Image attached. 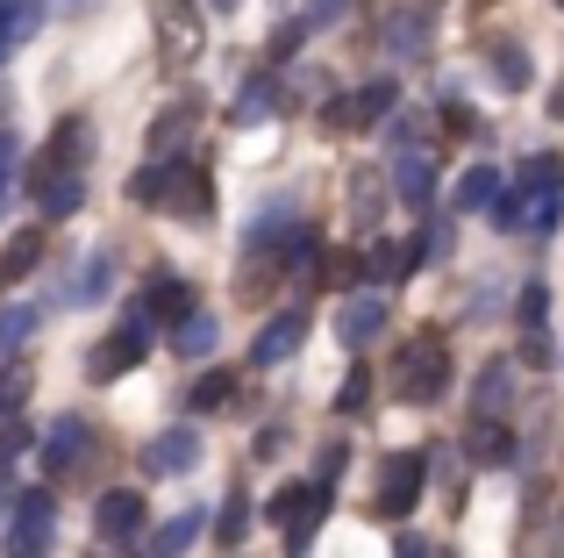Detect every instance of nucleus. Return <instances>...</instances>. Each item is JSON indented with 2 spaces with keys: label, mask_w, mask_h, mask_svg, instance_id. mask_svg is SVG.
<instances>
[{
  "label": "nucleus",
  "mask_w": 564,
  "mask_h": 558,
  "mask_svg": "<svg viewBox=\"0 0 564 558\" xmlns=\"http://www.w3.org/2000/svg\"><path fill=\"white\" fill-rule=\"evenodd\" d=\"M443 387H451V344H443V330L408 336L393 351V394L408 408H429V401H443Z\"/></svg>",
  "instance_id": "nucleus-1"
},
{
  "label": "nucleus",
  "mask_w": 564,
  "mask_h": 558,
  "mask_svg": "<svg viewBox=\"0 0 564 558\" xmlns=\"http://www.w3.org/2000/svg\"><path fill=\"white\" fill-rule=\"evenodd\" d=\"M508 194H514V208H522V229H551L564 215V165L557 158H522Z\"/></svg>",
  "instance_id": "nucleus-2"
},
{
  "label": "nucleus",
  "mask_w": 564,
  "mask_h": 558,
  "mask_svg": "<svg viewBox=\"0 0 564 558\" xmlns=\"http://www.w3.org/2000/svg\"><path fill=\"white\" fill-rule=\"evenodd\" d=\"M422 487H429V451H393V459L379 465V502H372V516L379 523H408L414 502H422Z\"/></svg>",
  "instance_id": "nucleus-3"
},
{
  "label": "nucleus",
  "mask_w": 564,
  "mask_h": 558,
  "mask_svg": "<svg viewBox=\"0 0 564 558\" xmlns=\"http://www.w3.org/2000/svg\"><path fill=\"white\" fill-rule=\"evenodd\" d=\"M158 208H172V215H186V223H200V215L215 208V172H207L193 151L165 158V180H158Z\"/></svg>",
  "instance_id": "nucleus-4"
},
{
  "label": "nucleus",
  "mask_w": 564,
  "mask_h": 558,
  "mask_svg": "<svg viewBox=\"0 0 564 558\" xmlns=\"http://www.w3.org/2000/svg\"><path fill=\"white\" fill-rule=\"evenodd\" d=\"M264 516L286 523V558H307L322 516H329V494H322V487H286V494H272V508H264Z\"/></svg>",
  "instance_id": "nucleus-5"
},
{
  "label": "nucleus",
  "mask_w": 564,
  "mask_h": 558,
  "mask_svg": "<svg viewBox=\"0 0 564 558\" xmlns=\"http://www.w3.org/2000/svg\"><path fill=\"white\" fill-rule=\"evenodd\" d=\"M143 358H151V330H143V315H137V322H115V330L100 336L94 358H86V373L94 379H122V373H137Z\"/></svg>",
  "instance_id": "nucleus-6"
},
{
  "label": "nucleus",
  "mask_w": 564,
  "mask_h": 558,
  "mask_svg": "<svg viewBox=\"0 0 564 558\" xmlns=\"http://www.w3.org/2000/svg\"><path fill=\"white\" fill-rule=\"evenodd\" d=\"M151 22H158V57H165L172 72L193 65V51H200V8H186V0H158Z\"/></svg>",
  "instance_id": "nucleus-7"
},
{
  "label": "nucleus",
  "mask_w": 564,
  "mask_h": 558,
  "mask_svg": "<svg viewBox=\"0 0 564 558\" xmlns=\"http://www.w3.org/2000/svg\"><path fill=\"white\" fill-rule=\"evenodd\" d=\"M86 451H94V430H86L79 416H57L51 430H43V451H36L43 480H72L86 465Z\"/></svg>",
  "instance_id": "nucleus-8"
},
{
  "label": "nucleus",
  "mask_w": 564,
  "mask_h": 558,
  "mask_svg": "<svg viewBox=\"0 0 564 558\" xmlns=\"http://www.w3.org/2000/svg\"><path fill=\"white\" fill-rule=\"evenodd\" d=\"M393 108H400V86L393 79H365L350 100H329L322 122H329V129H372L379 115H393Z\"/></svg>",
  "instance_id": "nucleus-9"
},
{
  "label": "nucleus",
  "mask_w": 564,
  "mask_h": 558,
  "mask_svg": "<svg viewBox=\"0 0 564 558\" xmlns=\"http://www.w3.org/2000/svg\"><path fill=\"white\" fill-rule=\"evenodd\" d=\"M200 122H207V100H172V108L143 129V151H151V158H180Z\"/></svg>",
  "instance_id": "nucleus-10"
},
{
  "label": "nucleus",
  "mask_w": 564,
  "mask_h": 558,
  "mask_svg": "<svg viewBox=\"0 0 564 558\" xmlns=\"http://www.w3.org/2000/svg\"><path fill=\"white\" fill-rule=\"evenodd\" d=\"M51 523H57V502L51 494H22V508H14V530H8V551L14 558H36L43 545H51Z\"/></svg>",
  "instance_id": "nucleus-11"
},
{
  "label": "nucleus",
  "mask_w": 564,
  "mask_h": 558,
  "mask_svg": "<svg viewBox=\"0 0 564 558\" xmlns=\"http://www.w3.org/2000/svg\"><path fill=\"white\" fill-rule=\"evenodd\" d=\"M51 172H86V115H65V122L51 129V143H43L29 180H51Z\"/></svg>",
  "instance_id": "nucleus-12"
},
{
  "label": "nucleus",
  "mask_w": 564,
  "mask_h": 558,
  "mask_svg": "<svg viewBox=\"0 0 564 558\" xmlns=\"http://www.w3.org/2000/svg\"><path fill=\"white\" fill-rule=\"evenodd\" d=\"M94 530L108 537V545H129V537L143 530V494L137 487H108L94 502Z\"/></svg>",
  "instance_id": "nucleus-13"
},
{
  "label": "nucleus",
  "mask_w": 564,
  "mask_h": 558,
  "mask_svg": "<svg viewBox=\"0 0 564 558\" xmlns=\"http://www.w3.org/2000/svg\"><path fill=\"white\" fill-rule=\"evenodd\" d=\"M301 344H307V315H301V308H279V315H272V322L258 330V344H250V358H258V365H279V358H293Z\"/></svg>",
  "instance_id": "nucleus-14"
},
{
  "label": "nucleus",
  "mask_w": 564,
  "mask_h": 558,
  "mask_svg": "<svg viewBox=\"0 0 564 558\" xmlns=\"http://www.w3.org/2000/svg\"><path fill=\"white\" fill-rule=\"evenodd\" d=\"M29 194H36L43 223H65V215L86 208V172H51V180H29Z\"/></svg>",
  "instance_id": "nucleus-15"
},
{
  "label": "nucleus",
  "mask_w": 564,
  "mask_h": 558,
  "mask_svg": "<svg viewBox=\"0 0 564 558\" xmlns=\"http://www.w3.org/2000/svg\"><path fill=\"white\" fill-rule=\"evenodd\" d=\"M514 401V358H486L471 379V416H508Z\"/></svg>",
  "instance_id": "nucleus-16"
},
{
  "label": "nucleus",
  "mask_w": 564,
  "mask_h": 558,
  "mask_svg": "<svg viewBox=\"0 0 564 558\" xmlns=\"http://www.w3.org/2000/svg\"><path fill=\"white\" fill-rule=\"evenodd\" d=\"M200 465V437L193 430H165L143 444V473H193Z\"/></svg>",
  "instance_id": "nucleus-17"
},
{
  "label": "nucleus",
  "mask_w": 564,
  "mask_h": 558,
  "mask_svg": "<svg viewBox=\"0 0 564 558\" xmlns=\"http://www.w3.org/2000/svg\"><path fill=\"white\" fill-rule=\"evenodd\" d=\"M336 336H344L350 351L379 344V336H386V301H379V293H358V301L344 308V322H336Z\"/></svg>",
  "instance_id": "nucleus-18"
},
{
  "label": "nucleus",
  "mask_w": 564,
  "mask_h": 558,
  "mask_svg": "<svg viewBox=\"0 0 564 558\" xmlns=\"http://www.w3.org/2000/svg\"><path fill=\"white\" fill-rule=\"evenodd\" d=\"M414 266H422V244H393V237H379L372 251H365V279H379V287L408 279Z\"/></svg>",
  "instance_id": "nucleus-19"
},
{
  "label": "nucleus",
  "mask_w": 564,
  "mask_h": 558,
  "mask_svg": "<svg viewBox=\"0 0 564 558\" xmlns=\"http://www.w3.org/2000/svg\"><path fill=\"white\" fill-rule=\"evenodd\" d=\"M465 451H471V465H514V430H508V422H494V416H479Z\"/></svg>",
  "instance_id": "nucleus-20"
},
{
  "label": "nucleus",
  "mask_w": 564,
  "mask_h": 558,
  "mask_svg": "<svg viewBox=\"0 0 564 558\" xmlns=\"http://www.w3.org/2000/svg\"><path fill=\"white\" fill-rule=\"evenodd\" d=\"M379 208H386V165H358V172H350V223L372 229Z\"/></svg>",
  "instance_id": "nucleus-21"
},
{
  "label": "nucleus",
  "mask_w": 564,
  "mask_h": 558,
  "mask_svg": "<svg viewBox=\"0 0 564 558\" xmlns=\"http://www.w3.org/2000/svg\"><path fill=\"white\" fill-rule=\"evenodd\" d=\"M393 186H400V201H408V208H429V194H436V172H429V158H422V151H400V158H393Z\"/></svg>",
  "instance_id": "nucleus-22"
},
{
  "label": "nucleus",
  "mask_w": 564,
  "mask_h": 558,
  "mask_svg": "<svg viewBox=\"0 0 564 558\" xmlns=\"http://www.w3.org/2000/svg\"><path fill=\"white\" fill-rule=\"evenodd\" d=\"M193 287L186 279H151V287H143V315H158V322H180V315H193Z\"/></svg>",
  "instance_id": "nucleus-23"
},
{
  "label": "nucleus",
  "mask_w": 564,
  "mask_h": 558,
  "mask_svg": "<svg viewBox=\"0 0 564 558\" xmlns=\"http://www.w3.org/2000/svg\"><path fill=\"white\" fill-rule=\"evenodd\" d=\"M36 258H43V223H36V229H14L8 251H0V287L29 279V272H36Z\"/></svg>",
  "instance_id": "nucleus-24"
},
{
  "label": "nucleus",
  "mask_w": 564,
  "mask_h": 558,
  "mask_svg": "<svg viewBox=\"0 0 564 558\" xmlns=\"http://www.w3.org/2000/svg\"><path fill=\"white\" fill-rule=\"evenodd\" d=\"M43 22V0H0V65H8V51L29 36V29Z\"/></svg>",
  "instance_id": "nucleus-25"
},
{
  "label": "nucleus",
  "mask_w": 564,
  "mask_h": 558,
  "mask_svg": "<svg viewBox=\"0 0 564 558\" xmlns=\"http://www.w3.org/2000/svg\"><path fill=\"white\" fill-rule=\"evenodd\" d=\"M386 29H393V57H422L429 51V8H400Z\"/></svg>",
  "instance_id": "nucleus-26"
},
{
  "label": "nucleus",
  "mask_w": 564,
  "mask_h": 558,
  "mask_svg": "<svg viewBox=\"0 0 564 558\" xmlns=\"http://www.w3.org/2000/svg\"><path fill=\"white\" fill-rule=\"evenodd\" d=\"M486 65H494V79L508 86V94L529 86V51H522V43H486Z\"/></svg>",
  "instance_id": "nucleus-27"
},
{
  "label": "nucleus",
  "mask_w": 564,
  "mask_h": 558,
  "mask_svg": "<svg viewBox=\"0 0 564 558\" xmlns=\"http://www.w3.org/2000/svg\"><path fill=\"white\" fill-rule=\"evenodd\" d=\"M315 279H322V287H336V293H350L365 279V258L358 251H315Z\"/></svg>",
  "instance_id": "nucleus-28"
},
{
  "label": "nucleus",
  "mask_w": 564,
  "mask_h": 558,
  "mask_svg": "<svg viewBox=\"0 0 564 558\" xmlns=\"http://www.w3.org/2000/svg\"><path fill=\"white\" fill-rule=\"evenodd\" d=\"M215 336H221V322H207L200 308H193V315H180V330H172V351H186V358H207V351H215Z\"/></svg>",
  "instance_id": "nucleus-29"
},
{
  "label": "nucleus",
  "mask_w": 564,
  "mask_h": 558,
  "mask_svg": "<svg viewBox=\"0 0 564 558\" xmlns=\"http://www.w3.org/2000/svg\"><path fill=\"white\" fill-rule=\"evenodd\" d=\"M494 194H500V172H494V165H471L465 180H457V194H451V201H457V208H486Z\"/></svg>",
  "instance_id": "nucleus-30"
},
{
  "label": "nucleus",
  "mask_w": 564,
  "mask_h": 558,
  "mask_svg": "<svg viewBox=\"0 0 564 558\" xmlns=\"http://www.w3.org/2000/svg\"><path fill=\"white\" fill-rule=\"evenodd\" d=\"M264 108H279V79H250V86H243V100L229 108V122H258Z\"/></svg>",
  "instance_id": "nucleus-31"
},
{
  "label": "nucleus",
  "mask_w": 564,
  "mask_h": 558,
  "mask_svg": "<svg viewBox=\"0 0 564 558\" xmlns=\"http://www.w3.org/2000/svg\"><path fill=\"white\" fill-rule=\"evenodd\" d=\"M243 530H250V508H243V502H221V516H215V545H221V551H236V545H243Z\"/></svg>",
  "instance_id": "nucleus-32"
},
{
  "label": "nucleus",
  "mask_w": 564,
  "mask_h": 558,
  "mask_svg": "<svg viewBox=\"0 0 564 558\" xmlns=\"http://www.w3.org/2000/svg\"><path fill=\"white\" fill-rule=\"evenodd\" d=\"M193 537H200V516H172L165 530H158V558H180Z\"/></svg>",
  "instance_id": "nucleus-33"
},
{
  "label": "nucleus",
  "mask_w": 564,
  "mask_h": 558,
  "mask_svg": "<svg viewBox=\"0 0 564 558\" xmlns=\"http://www.w3.org/2000/svg\"><path fill=\"white\" fill-rule=\"evenodd\" d=\"M229 394H236V379L215 365V373H207L200 387H193V408H200V416H207V408H229Z\"/></svg>",
  "instance_id": "nucleus-34"
},
{
  "label": "nucleus",
  "mask_w": 564,
  "mask_h": 558,
  "mask_svg": "<svg viewBox=\"0 0 564 558\" xmlns=\"http://www.w3.org/2000/svg\"><path fill=\"white\" fill-rule=\"evenodd\" d=\"M514 315H522V330H543V322H551V287H522Z\"/></svg>",
  "instance_id": "nucleus-35"
},
{
  "label": "nucleus",
  "mask_w": 564,
  "mask_h": 558,
  "mask_svg": "<svg viewBox=\"0 0 564 558\" xmlns=\"http://www.w3.org/2000/svg\"><path fill=\"white\" fill-rule=\"evenodd\" d=\"M436 122L451 129V137H479V115H471L465 100H443V108H436Z\"/></svg>",
  "instance_id": "nucleus-36"
},
{
  "label": "nucleus",
  "mask_w": 564,
  "mask_h": 558,
  "mask_svg": "<svg viewBox=\"0 0 564 558\" xmlns=\"http://www.w3.org/2000/svg\"><path fill=\"white\" fill-rule=\"evenodd\" d=\"M22 394H29V373H22V365H8V373H0V416H14Z\"/></svg>",
  "instance_id": "nucleus-37"
},
{
  "label": "nucleus",
  "mask_w": 564,
  "mask_h": 558,
  "mask_svg": "<svg viewBox=\"0 0 564 558\" xmlns=\"http://www.w3.org/2000/svg\"><path fill=\"white\" fill-rule=\"evenodd\" d=\"M29 322H36L29 308H0V351H14V344H22V336H29Z\"/></svg>",
  "instance_id": "nucleus-38"
},
{
  "label": "nucleus",
  "mask_w": 564,
  "mask_h": 558,
  "mask_svg": "<svg viewBox=\"0 0 564 558\" xmlns=\"http://www.w3.org/2000/svg\"><path fill=\"white\" fill-rule=\"evenodd\" d=\"M365 379H372V373H365V365H358V373H350V387L336 394V408H344V416H358V408L372 401V387H365Z\"/></svg>",
  "instance_id": "nucleus-39"
},
{
  "label": "nucleus",
  "mask_w": 564,
  "mask_h": 558,
  "mask_svg": "<svg viewBox=\"0 0 564 558\" xmlns=\"http://www.w3.org/2000/svg\"><path fill=\"white\" fill-rule=\"evenodd\" d=\"M522 365H536V373H551V365H557V351H551V336H543V330H529V344H522Z\"/></svg>",
  "instance_id": "nucleus-40"
},
{
  "label": "nucleus",
  "mask_w": 564,
  "mask_h": 558,
  "mask_svg": "<svg viewBox=\"0 0 564 558\" xmlns=\"http://www.w3.org/2000/svg\"><path fill=\"white\" fill-rule=\"evenodd\" d=\"M350 8H358V0H307V14H301V22H307V29H315V22H344Z\"/></svg>",
  "instance_id": "nucleus-41"
},
{
  "label": "nucleus",
  "mask_w": 564,
  "mask_h": 558,
  "mask_svg": "<svg viewBox=\"0 0 564 558\" xmlns=\"http://www.w3.org/2000/svg\"><path fill=\"white\" fill-rule=\"evenodd\" d=\"M301 36H307V22H286V29H272V57H293V51H301Z\"/></svg>",
  "instance_id": "nucleus-42"
},
{
  "label": "nucleus",
  "mask_w": 564,
  "mask_h": 558,
  "mask_svg": "<svg viewBox=\"0 0 564 558\" xmlns=\"http://www.w3.org/2000/svg\"><path fill=\"white\" fill-rule=\"evenodd\" d=\"M8 180H14V137L0 129V208H8Z\"/></svg>",
  "instance_id": "nucleus-43"
},
{
  "label": "nucleus",
  "mask_w": 564,
  "mask_h": 558,
  "mask_svg": "<svg viewBox=\"0 0 564 558\" xmlns=\"http://www.w3.org/2000/svg\"><path fill=\"white\" fill-rule=\"evenodd\" d=\"M344 465H350V444H329V451H322V480H336Z\"/></svg>",
  "instance_id": "nucleus-44"
},
{
  "label": "nucleus",
  "mask_w": 564,
  "mask_h": 558,
  "mask_svg": "<svg viewBox=\"0 0 564 558\" xmlns=\"http://www.w3.org/2000/svg\"><path fill=\"white\" fill-rule=\"evenodd\" d=\"M393 558H429V545H422V537H400V545H393Z\"/></svg>",
  "instance_id": "nucleus-45"
},
{
  "label": "nucleus",
  "mask_w": 564,
  "mask_h": 558,
  "mask_svg": "<svg viewBox=\"0 0 564 558\" xmlns=\"http://www.w3.org/2000/svg\"><path fill=\"white\" fill-rule=\"evenodd\" d=\"M57 8H94V0H57Z\"/></svg>",
  "instance_id": "nucleus-46"
},
{
  "label": "nucleus",
  "mask_w": 564,
  "mask_h": 558,
  "mask_svg": "<svg viewBox=\"0 0 564 558\" xmlns=\"http://www.w3.org/2000/svg\"><path fill=\"white\" fill-rule=\"evenodd\" d=\"M215 8H221V14H229V8H236V0H215Z\"/></svg>",
  "instance_id": "nucleus-47"
},
{
  "label": "nucleus",
  "mask_w": 564,
  "mask_h": 558,
  "mask_svg": "<svg viewBox=\"0 0 564 558\" xmlns=\"http://www.w3.org/2000/svg\"><path fill=\"white\" fill-rule=\"evenodd\" d=\"M0 494H8V487H0ZM0 516H8V502H0Z\"/></svg>",
  "instance_id": "nucleus-48"
},
{
  "label": "nucleus",
  "mask_w": 564,
  "mask_h": 558,
  "mask_svg": "<svg viewBox=\"0 0 564 558\" xmlns=\"http://www.w3.org/2000/svg\"><path fill=\"white\" fill-rule=\"evenodd\" d=\"M557 8H564V0H557Z\"/></svg>",
  "instance_id": "nucleus-49"
},
{
  "label": "nucleus",
  "mask_w": 564,
  "mask_h": 558,
  "mask_svg": "<svg viewBox=\"0 0 564 558\" xmlns=\"http://www.w3.org/2000/svg\"><path fill=\"white\" fill-rule=\"evenodd\" d=\"M8 558H14V551H8Z\"/></svg>",
  "instance_id": "nucleus-50"
}]
</instances>
